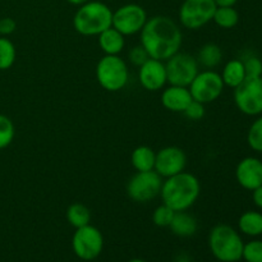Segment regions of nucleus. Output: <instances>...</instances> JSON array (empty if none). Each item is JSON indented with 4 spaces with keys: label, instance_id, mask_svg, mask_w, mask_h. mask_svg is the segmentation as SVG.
Here are the masks:
<instances>
[{
    "label": "nucleus",
    "instance_id": "22",
    "mask_svg": "<svg viewBox=\"0 0 262 262\" xmlns=\"http://www.w3.org/2000/svg\"><path fill=\"white\" fill-rule=\"evenodd\" d=\"M197 63L206 69H214L222 63L223 60V50L219 45L214 42L205 43L200 49L197 54Z\"/></svg>",
    "mask_w": 262,
    "mask_h": 262
},
{
    "label": "nucleus",
    "instance_id": "19",
    "mask_svg": "<svg viewBox=\"0 0 262 262\" xmlns=\"http://www.w3.org/2000/svg\"><path fill=\"white\" fill-rule=\"evenodd\" d=\"M220 76L224 82V86L230 87L233 90L239 86L247 78L245 66H243V61L241 59H232V60L228 61L223 68Z\"/></svg>",
    "mask_w": 262,
    "mask_h": 262
},
{
    "label": "nucleus",
    "instance_id": "20",
    "mask_svg": "<svg viewBox=\"0 0 262 262\" xmlns=\"http://www.w3.org/2000/svg\"><path fill=\"white\" fill-rule=\"evenodd\" d=\"M156 152L150 146H138L130 154V164L136 171H150L155 168Z\"/></svg>",
    "mask_w": 262,
    "mask_h": 262
},
{
    "label": "nucleus",
    "instance_id": "34",
    "mask_svg": "<svg viewBox=\"0 0 262 262\" xmlns=\"http://www.w3.org/2000/svg\"><path fill=\"white\" fill-rule=\"evenodd\" d=\"M252 200H253V204L256 205V207H258V209L262 210V186L258 187V188L253 189Z\"/></svg>",
    "mask_w": 262,
    "mask_h": 262
},
{
    "label": "nucleus",
    "instance_id": "23",
    "mask_svg": "<svg viewBox=\"0 0 262 262\" xmlns=\"http://www.w3.org/2000/svg\"><path fill=\"white\" fill-rule=\"evenodd\" d=\"M67 220L72 227L81 228L84 225H89L91 222V211L86 205L81 204V202H74V204L69 205L66 212Z\"/></svg>",
    "mask_w": 262,
    "mask_h": 262
},
{
    "label": "nucleus",
    "instance_id": "3",
    "mask_svg": "<svg viewBox=\"0 0 262 262\" xmlns=\"http://www.w3.org/2000/svg\"><path fill=\"white\" fill-rule=\"evenodd\" d=\"M113 10L109 5L97 0H90L79 5L73 17V27L82 36H99L112 27Z\"/></svg>",
    "mask_w": 262,
    "mask_h": 262
},
{
    "label": "nucleus",
    "instance_id": "26",
    "mask_svg": "<svg viewBox=\"0 0 262 262\" xmlns=\"http://www.w3.org/2000/svg\"><path fill=\"white\" fill-rule=\"evenodd\" d=\"M15 136V128L10 118L0 114V150L8 147L13 142Z\"/></svg>",
    "mask_w": 262,
    "mask_h": 262
},
{
    "label": "nucleus",
    "instance_id": "38",
    "mask_svg": "<svg viewBox=\"0 0 262 262\" xmlns=\"http://www.w3.org/2000/svg\"><path fill=\"white\" fill-rule=\"evenodd\" d=\"M128 262H146V261L141 260V258H133V260H130V261H128Z\"/></svg>",
    "mask_w": 262,
    "mask_h": 262
},
{
    "label": "nucleus",
    "instance_id": "21",
    "mask_svg": "<svg viewBox=\"0 0 262 262\" xmlns=\"http://www.w3.org/2000/svg\"><path fill=\"white\" fill-rule=\"evenodd\" d=\"M238 228L248 237H258L262 234V214L255 210L243 212L238 220Z\"/></svg>",
    "mask_w": 262,
    "mask_h": 262
},
{
    "label": "nucleus",
    "instance_id": "39",
    "mask_svg": "<svg viewBox=\"0 0 262 262\" xmlns=\"http://www.w3.org/2000/svg\"><path fill=\"white\" fill-rule=\"evenodd\" d=\"M0 36H2V35H0Z\"/></svg>",
    "mask_w": 262,
    "mask_h": 262
},
{
    "label": "nucleus",
    "instance_id": "15",
    "mask_svg": "<svg viewBox=\"0 0 262 262\" xmlns=\"http://www.w3.org/2000/svg\"><path fill=\"white\" fill-rule=\"evenodd\" d=\"M235 179L242 188L253 191L262 186V161L255 156H247L238 163Z\"/></svg>",
    "mask_w": 262,
    "mask_h": 262
},
{
    "label": "nucleus",
    "instance_id": "33",
    "mask_svg": "<svg viewBox=\"0 0 262 262\" xmlns=\"http://www.w3.org/2000/svg\"><path fill=\"white\" fill-rule=\"evenodd\" d=\"M17 28V23L13 18H3L0 19V35L2 36H8L10 33H13Z\"/></svg>",
    "mask_w": 262,
    "mask_h": 262
},
{
    "label": "nucleus",
    "instance_id": "18",
    "mask_svg": "<svg viewBox=\"0 0 262 262\" xmlns=\"http://www.w3.org/2000/svg\"><path fill=\"white\" fill-rule=\"evenodd\" d=\"M169 228L173 234L181 238H188L197 232L199 224L193 215L188 214L187 211H177Z\"/></svg>",
    "mask_w": 262,
    "mask_h": 262
},
{
    "label": "nucleus",
    "instance_id": "9",
    "mask_svg": "<svg viewBox=\"0 0 262 262\" xmlns=\"http://www.w3.org/2000/svg\"><path fill=\"white\" fill-rule=\"evenodd\" d=\"M72 248L77 257H79L81 260H95L99 257L104 248L102 233L91 224L77 228L73 238H72Z\"/></svg>",
    "mask_w": 262,
    "mask_h": 262
},
{
    "label": "nucleus",
    "instance_id": "16",
    "mask_svg": "<svg viewBox=\"0 0 262 262\" xmlns=\"http://www.w3.org/2000/svg\"><path fill=\"white\" fill-rule=\"evenodd\" d=\"M192 95L188 87L170 84L161 94V104L166 110L173 113H183L192 102Z\"/></svg>",
    "mask_w": 262,
    "mask_h": 262
},
{
    "label": "nucleus",
    "instance_id": "4",
    "mask_svg": "<svg viewBox=\"0 0 262 262\" xmlns=\"http://www.w3.org/2000/svg\"><path fill=\"white\" fill-rule=\"evenodd\" d=\"M243 243L239 233L227 224H217L210 230L209 247L215 258L222 262H237L242 258Z\"/></svg>",
    "mask_w": 262,
    "mask_h": 262
},
{
    "label": "nucleus",
    "instance_id": "24",
    "mask_svg": "<svg viewBox=\"0 0 262 262\" xmlns=\"http://www.w3.org/2000/svg\"><path fill=\"white\" fill-rule=\"evenodd\" d=\"M212 20H214L217 27L230 30V28H234L238 25L239 14L234 9V7H217Z\"/></svg>",
    "mask_w": 262,
    "mask_h": 262
},
{
    "label": "nucleus",
    "instance_id": "30",
    "mask_svg": "<svg viewBox=\"0 0 262 262\" xmlns=\"http://www.w3.org/2000/svg\"><path fill=\"white\" fill-rule=\"evenodd\" d=\"M242 258L247 262H262V241H251L243 246Z\"/></svg>",
    "mask_w": 262,
    "mask_h": 262
},
{
    "label": "nucleus",
    "instance_id": "35",
    "mask_svg": "<svg viewBox=\"0 0 262 262\" xmlns=\"http://www.w3.org/2000/svg\"><path fill=\"white\" fill-rule=\"evenodd\" d=\"M216 7H234L238 0H214Z\"/></svg>",
    "mask_w": 262,
    "mask_h": 262
},
{
    "label": "nucleus",
    "instance_id": "28",
    "mask_svg": "<svg viewBox=\"0 0 262 262\" xmlns=\"http://www.w3.org/2000/svg\"><path fill=\"white\" fill-rule=\"evenodd\" d=\"M176 211L170 207L166 206L165 204H161L160 206L156 207L152 212V222L156 227L159 228H169L171 220H173Z\"/></svg>",
    "mask_w": 262,
    "mask_h": 262
},
{
    "label": "nucleus",
    "instance_id": "25",
    "mask_svg": "<svg viewBox=\"0 0 262 262\" xmlns=\"http://www.w3.org/2000/svg\"><path fill=\"white\" fill-rule=\"evenodd\" d=\"M17 58L15 46L9 38L0 36V71L12 68Z\"/></svg>",
    "mask_w": 262,
    "mask_h": 262
},
{
    "label": "nucleus",
    "instance_id": "17",
    "mask_svg": "<svg viewBox=\"0 0 262 262\" xmlns=\"http://www.w3.org/2000/svg\"><path fill=\"white\" fill-rule=\"evenodd\" d=\"M97 37L100 49L105 55H119L125 46V36H123L114 27L105 30Z\"/></svg>",
    "mask_w": 262,
    "mask_h": 262
},
{
    "label": "nucleus",
    "instance_id": "7",
    "mask_svg": "<svg viewBox=\"0 0 262 262\" xmlns=\"http://www.w3.org/2000/svg\"><path fill=\"white\" fill-rule=\"evenodd\" d=\"M163 178L155 170L137 171L127 183V194L130 200L140 204L152 201L160 196Z\"/></svg>",
    "mask_w": 262,
    "mask_h": 262
},
{
    "label": "nucleus",
    "instance_id": "36",
    "mask_svg": "<svg viewBox=\"0 0 262 262\" xmlns=\"http://www.w3.org/2000/svg\"><path fill=\"white\" fill-rule=\"evenodd\" d=\"M174 262H191V258H189L187 255H184V253H182V255H179L178 257L176 258V261Z\"/></svg>",
    "mask_w": 262,
    "mask_h": 262
},
{
    "label": "nucleus",
    "instance_id": "31",
    "mask_svg": "<svg viewBox=\"0 0 262 262\" xmlns=\"http://www.w3.org/2000/svg\"><path fill=\"white\" fill-rule=\"evenodd\" d=\"M183 114L186 115V118H188L189 120H194V122L201 120L202 118L205 117V105L201 104V102L192 100V102L186 107Z\"/></svg>",
    "mask_w": 262,
    "mask_h": 262
},
{
    "label": "nucleus",
    "instance_id": "8",
    "mask_svg": "<svg viewBox=\"0 0 262 262\" xmlns=\"http://www.w3.org/2000/svg\"><path fill=\"white\" fill-rule=\"evenodd\" d=\"M224 82L220 73L212 69H206L197 73V76L188 86V90L194 101L206 105L219 99L224 91Z\"/></svg>",
    "mask_w": 262,
    "mask_h": 262
},
{
    "label": "nucleus",
    "instance_id": "29",
    "mask_svg": "<svg viewBox=\"0 0 262 262\" xmlns=\"http://www.w3.org/2000/svg\"><path fill=\"white\" fill-rule=\"evenodd\" d=\"M241 60L246 69L247 78H255V77H262V60L255 54H247Z\"/></svg>",
    "mask_w": 262,
    "mask_h": 262
},
{
    "label": "nucleus",
    "instance_id": "14",
    "mask_svg": "<svg viewBox=\"0 0 262 262\" xmlns=\"http://www.w3.org/2000/svg\"><path fill=\"white\" fill-rule=\"evenodd\" d=\"M138 81L141 86L150 92L160 91L168 83L165 63L158 59H147L141 67H138Z\"/></svg>",
    "mask_w": 262,
    "mask_h": 262
},
{
    "label": "nucleus",
    "instance_id": "37",
    "mask_svg": "<svg viewBox=\"0 0 262 262\" xmlns=\"http://www.w3.org/2000/svg\"><path fill=\"white\" fill-rule=\"evenodd\" d=\"M67 2L68 3H71L72 5H82V4H84V3H87V2H90V0H67Z\"/></svg>",
    "mask_w": 262,
    "mask_h": 262
},
{
    "label": "nucleus",
    "instance_id": "32",
    "mask_svg": "<svg viewBox=\"0 0 262 262\" xmlns=\"http://www.w3.org/2000/svg\"><path fill=\"white\" fill-rule=\"evenodd\" d=\"M128 58H129V61L133 66L141 67L147 59H150V56H148L147 51L143 49L142 45H137L130 49L129 53H128Z\"/></svg>",
    "mask_w": 262,
    "mask_h": 262
},
{
    "label": "nucleus",
    "instance_id": "27",
    "mask_svg": "<svg viewBox=\"0 0 262 262\" xmlns=\"http://www.w3.org/2000/svg\"><path fill=\"white\" fill-rule=\"evenodd\" d=\"M247 143L253 151L262 152V115L251 124L247 133Z\"/></svg>",
    "mask_w": 262,
    "mask_h": 262
},
{
    "label": "nucleus",
    "instance_id": "10",
    "mask_svg": "<svg viewBox=\"0 0 262 262\" xmlns=\"http://www.w3.org/2000/svg\"><path fill=\"white\" fill-rule=\"evenodd\" d=\"M234 102L241 113L248 117L262 114V77L246 78L234 89Z\"/></svg>",
    "mask_w": 262,
    "mask_h": 262
},
{
    "label": "nucleus",
    "instance_id": "13",
    "mask_svg": "<svg viewBox=\"0 0 262 262\" xmlns=\"http://www.w3.org/2000/svg\"><path fill=\"white\" fill-rule=\"evenodd\" d=\"M187 166V155L181 147L166 146L156 152L154 170L161 178H169L184 171Z\"/></svg>",
    "mask_w": 262,
    "mask_h": 262
},
{
    "label": "nucleus",
    "instance_id": "11",
    "mask_svg": "<svg viewBox=\"0 0 262 262\" xmlns=\"http://www.w3.org/2000/svg\"><path fill=\"white\" fill-rule=\"evenodd\" d=\"M199 63L191 54L178 51L165 63L168 83L174 86L188 87L199 73Z\"/></svg>",
    "mask_w": 262,
    "mask_h": 262
},
{
    "label": "nucleus",
    "instance_id": "1",
    "mask_svg": "<svg viewBox=\"0 0 262 262\" xmlns=\"http://www.w3.org/2000/svg\"><path fill=\"white\" fill-rule=\"evenodd\" d=\"M140 40V45L143 46L150 58L166 61L179 51L183 35L176 20L165 15H155L143 26Z\"/></svg>",
    "mask_w": 262,
    "mask_h": 262
},
{
    "label": "nucleus",
    "instance_id": "5",
    "mask_svg": "<svg viewBox=\"0 0 262 262\" xmlns=\"http://www.w3.org/2000/svg\"><path fill=\"white\" fill-rule=\"evenodd\" d=\"M96 79L100 86L109 92L124 89L129 79V69L119 55H104L96 66Z\"/></svg>",
    "mask_w": 262,
    "mask_h": 262
},
{
    "label": "nucleus",
    "instance_id": "6",
    "mask_svg": "<svg viewBox=\"0 0 262 262\" xmlns=\"http://www.w3.org/2000/svg\"><path fill=\"white\" fill-rule=\"evenodd\" d=\"M216 8L214 0H184L179 8V22L187 30H200L211 22Z\"/></svg>",
    "mask_w": 262,
    "mask_h": 262
},
{
    "label": "nucleus",
    "instance_id": "12",
    "mask_svg": "<svg viewBox=\"0 0 262 262\" xmlns=\"http://www.w3.org/2000/svg\"><path fill=\"white\" fill-rule=\"evenodd\" d=\"M147 19L145 8L135 3H129L113 12L112 27L119 31L123 36H133L141 32Z\"/></svg>",
    "mask_w": 262,
    "mask_h": 262
},
{
    "label": "nucleus",
    "instance_id": "2",
    "mask_svg": "<svg viewBox=\"0 0 262 262\" xmlns=\"http://www.w3.org/2000/svg\"><path fill=\"white\" fill-rule=\"evenodd\" d=\"M201 193V183L196 176L187 171L165 178L161 186L163 204L174 211H187L194 205Z\"/></svg>",
    "mask_w": 262,
    "mask_h": 262
}]
</instances>
